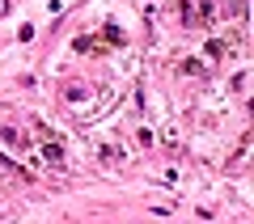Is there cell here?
Wrapping results in <instances>:
<instances>
[{"label": "cell", "instance_id": "cell-3", "mask_svg": "<svg viewBox=\"0 0 254 224\" xmlns=\"http://www.w3.org/2000/svg\"><path fill=\"white\" fill-rule=\"evenodd\" d=\"M161 140L170 144V148H178V140H182V131H178V123H165V127H161Z\"/></svg>", "mask_w": 254, "mask_h": 224}, {"label": "cell", "instance_id": "cell-2", "mask_svg": "<svg viewBox=\"0 0 254 224\" xmlns=\"http://www.w3.org/2000/svg\"><path fill=\"white\" fill-rule=\"evenodd\" d=\"M43 157H47L51 165H60V161H64V148H60L55 140H47V144H43Z\"/></svg>", "mask_w": 254, "mask_h": 224}, {"label": "cell", "instance_id": "cell-1", "mask_svg": "<svg viewBox=\"0 0 254 224\" xmlns=\"http://www.w3.org/2000/svg\"><path fill=\"white\" fill-rule=\"evenodd\" d=\"M237 51H242V38H237V34H225V38H212V43H208L212 59H233Z\"/></svg>", "mask_w": 254, "mask_h": 224}]
</instances>
